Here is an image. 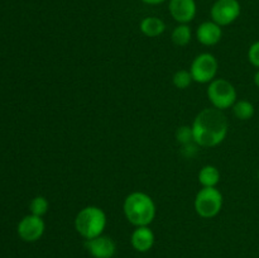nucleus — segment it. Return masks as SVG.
Wrapping results in <instances>:
<instances>
[{
    "label": "nucleus",
    "mask_w": 259,
    "mask_h": 258,
    "mask_svg": "<svg viewBox=\"0 0 259 258\" xmlns=\"http://www.w3.org/2000/svg\"><path fill=\"white\" fill-rule=\"evenodd\" d=\"M191 128L195 143L199 147L211 148L224 142L229 125L223 110L206 108L195 116Z\"/></svg>",
    "instance_id": "1"
},
{
    "label": "nucleus",
    "mask_w": 259,
    "mask_h": 258,
    "mask_svg": "<svg viewBox=\"0 0 259 258\" xmlns=\"http://www.w3.org/2000/svg\"><path fill=\"white\" fill-rule=\"evenodd\" d=\"M123 211L134 227H148L156 218V204L148 194L133 191L124 199Z\"/></svg>",
    "instance_id": "2"
},
{
    "label": "nucleus",
    "mask_w": 259,
    "mask_h": 258,
    "mask_svg": "<svg viewBox=\"0 0 259 258\" xmlns=\"http://www.w3.org/2000/svg\"><path fill=\"white\" fill-rule=\"evenodd\" d=\"M108 223L105 211L95 205L81 209L75 218V229L85 240L93 239L104 233Z\"/></svg>",
    "instance_id": "3"
},
{
    "label": "nucleus",
    "mask_w": 259,
    "mask_h": 258,
    "mask_svg": "<svg viewBox=\"0 0 259 258\" xmlns=\"http://www.w3.org/2000/svg\"><path fill=\"white\" fill-rule=\"evenodd\" d=\"M224 197L217 187H202L195 196L194 206L197 215L204 219L215 218L223 209Z\"/></svg>",
    "instance_id": "4"
},
{
    "label": "nucleus",
    "mask_w": 259,
    "mask_h": 258,
    "mask_svg": "<svg viewBox=\"0 0 259 258\" xmlns=\"http://www.w3.org/2000/svg\"><path fill=\"white\" fill-rule=\"evenodd\" d=\"M206 95L212 108L227 110L234 105L238 94L230 81L225 78H215L207 86Z\"/></svg>",
    "instance_id": "5"
},
{
    "label": "nucleus",
    "mask_w": 259,
    "mask_h": 258,
    "mask_svg": "<svg viewBox=\"0 0 259 258\" xmlns=\"http://www.w3.org/2000/svg\"><path fill=\"white\" fill-rule=\"evenodd\" d=\"M218 63L217 57L211 53H200L199 56L194 58L190 66V73L192 76V80L197 83H210L215 80V76L218 73Z\"/></svg>",
    "instance_id": "6"
},
{
    "label": "nucleus",
    "mask_w": 259,
    "mask_h": 258,
    "mask_svg": "<svg viewBox=\"0 0 259 258\" xmlns=\"http://www.w3.org/2000/svg\"><path fill=\"white\" fill-rule=\"evenodd\" d=\"M240 13L242 7L238 0H217L210 10L212 22L219 24L220 27L234 23L239 18Z\"/></svg>",
    "instance_id": "7"
},
{
    "label": "nucleus",
    "mask_w": 259,
    "mask_h": 258,
    "mask_svg": "<svg viewBox=\"0 0 259 258\" xmlns=\"http://www.w3.org/2000/svg\"><path fill=\"white\" fill-rule=\"evenodd\" d=\"M18 235L27 243H34L43 237L46 232V223L42 217L37 215H25L22 218L17 227Z\"/></svg>",
    "instance_id": "8"
},
{
    "label": "nucleus",
    "mask_w": 259,
    "mask_h": 258,
    "mask_svg": "<svg viewBox=\"0 0 259 258\" xmlns=\"http://www.w3.org/2000/svg\"><path fill=\"white\" fill-rule=\"evenodd\" d=\"M85 248L93 258H113L116 253L115 242L104 234L85 240Z\"/></svg>",
    "instance_id": "9"
},
{
    "label": "nucleus",
    "mask_w": 259,
    "mask_h": 258,
    "mask_svg": "<svg viewBox=\"0 0 259 258\" xmlns=\"http://www.w3.org/2000/svg\"><path fill=\"white\" fill-rule=\"evenodd\" d=\"M168 10L176 22L187 24L196 17L197 7L195 0H169Z\"/></svg>",
    "instance_id": "10"
},
{
    "label": "nucleus",
    "mask_w": 259,
    "mask_h": 258,
    "mask_svg": "<svg viewBox=\"0 0 259 258\" xmlns=\"http://www.w3.org/2000/svg\"><path fill=\"white\" fill-rule=\"evenodd\" d=\"M223 37V29L219 24L212 20L201 23L196 29V39L202 46H215L220 42Z\"/></svg>",
    "instance_id": "11"
},
{
    "label": "nucleus",
    "mask_w": 259,
    "mask_h": 258,
    "mask_svg": "<svg viewBox=\"0 0 259 258\" xmlns=\"http://www.w3.org/2000/svg\"><path fill=\"white\" fill-rule=\"evenodd\" d=\"M154 237L153 230L149 227H136L131 235V244L137 252L146 253L152 249L154 245Z\"/></svg>",
    "instance_id": "12"
},
{
    "label": "nucleus",
    "mask_w": 259,
    "mask_h": 258,
    "mask_svg": "<svg viewBox=\"0 0 259 258\" xmlns=\"http://www.w3.org/2000/svg\"><path fill=\"white\" fill-rule=\"evenodd\" d=\"M141 32L148 38H156L163 34L166 30V24L162 19L157 17H146L139 24Z\"/></svg>",
    "instance_id": "13"
},
{
    "label": "nucleus",
    "mask_w": 259,
    "mask_h": 258,
    "mask_svg": "<svg viewBox=\"0 0 259 258\" xmlns=\"http://www.w3.org/2000/svg\"><path fill=\"white\" fill-rule=\"evenodd\" d=\"M197 179L202 187H217L220 181V171L218 169V167L206 164L199 171Z\"/></svg>",
    "instance_id": "14"
},
{
    "label": "nucleus",
    "mask_w": 259,
    "mask_h": 258,
    "mask_svg": "<svg viewBox=\"0 0 259 258\" xmlns=\"http://www.w3.org/2000/svg\"><path fill=\"white\" fill-rule=\"evenodd\" d=\"M233 114L239 120H249L254 116L255 108L249 100H237L232 106Z\"/></svg>",
    "instance_id": "15"
},
{
    "label": "nucleus",
    "mask_w": 259,
    "mask_h": 258,
    "mask_svg": "<svg viewBox=\"0 0 259 258\" xmlns=\"http://www.w3.org/2000/svg\"><path fill=\"white\" fill-rule=\"evenodd\" d=\"M191 28L187 24H179L172 30L171 39L174 42V45L177 46V47H185V46H187L191 42Z\"/></svg>",
    "instance_id": "16"
},
{
    "label": "nucleus",
    "mask_w": 259,
    "mask_h": 258,
    "mask_svg": "<svg viewBox=\"0 0 259 258\" xmlns=\"http://www.w3.org/2000/svg\"><path fill=\"white\" fill-rule=\"evenodd\" d=\"M48 209H50V202H48V200L45 196H40V195L33 197L29 204L30 214L37 215V217L43 218V215L47 214Z\"/></svg>",
    "instance_id": "17"
},
{
    "label": "nucleus",
    "mask_w": 259,
    "mask_h": 258,
    "mask_svg": "<svg viewBox=\"0 0 259 258\" xmlns=\"http://www.w3.org/2000/svg\"><path fill=\"white\" fill-rule=\"evenodd\" d=\"M192 76L190 73V70H179L175 72L174 77H172V82H174L175 88L180 89V90H185L189 88L192 82Z\"/></svg>",
    "instance_id": "18"
},
{
    "label": "nucleus",
    "mask_w": 259,
    "mask_h": 258,
    "mask_svg": "<svg viewBox=\"0 0 259 258\" xmlns=\"http://www.w3.org/2000/svg\"><path fill=\"white\" fill-rule=\"evenodd\" d=\"M176 139L179 143L182 144V146H186V144H190V143H195L191 126H187V125L180 126V128L176 131Z\"/></svg>",
    "instance_id": "19"
},
{
    "label": "nucleus",
    "mask_w": 259,
    "mask_h": 258,
    "mask_svg": "<svg viewBox=\"0 0 259 258\" xmlns=\"http://www.w3.org/2000/svg\"><path fill=\"white\" fill-rule=\"evenodd\" d=\"M248 61L250 62V65L259 70V40H255L254 43L250 45L249 50H248Z\"/></svg>",
    "instance_id": "20"
},
{
    "label": "nucleus",
    "mask_w": 259,
    "mask_h": 258,
    "mask_svg": "<svg viewBox=\"0 0 259 258\" xmlns=\"http://www.w3.org/2000/svg\"><path fill=\"white\" fill-rule=\"evenodd\" d=\"M144 4H149V5H158L161 3H164L166 0H142Z\"/></svg>",
    "instance_id": "21"
},
{
    "label": "nucleus",
    "mask_w": 259,
    "mask_h": 258,
    "mask_svg": "<svg viewBox=\"0 0 259 258\" xmlns=\"http://www.w3.org/2000/svg\"><path fill=\"white\" fill-rule=\"evenodd\" d=\"M253 81H254V85L259 89V70H257V72L254 73V77H253Z\"/></svg>",
    "instance_id": "22"
},
{
    "label": "nucleus",
    "mask_w": 259,
    "mask_h": 258,
    "mask_svg": "<svg viewBox=\"0 0 259 258\" xmlns=\"http://www.w3.org/2000/svg\"><path fill=\"white\" fill-rule=\"evenodd\" d=\"M257 176H258V180H259V171H258V175H257Z\"/></svg>",
    "instance_id": "23"
}]
</instances>
